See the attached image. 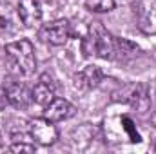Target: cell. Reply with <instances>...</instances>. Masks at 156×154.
<instances>
[{"instance_id":"6da1fadb","label":"cell","mask_w":156,"mask_h":154,"mask_svg":"<svg viewBox=\"0 0 156 154\" xmlns=\"http://www.w3.org/2000/svg\"><path fill=\"white\" fill-rule=\"evenodd\" d=\"M82 53L87 58L98 56L111 60L115 56V38L100 22H93L87 29V35L82 38Z\"/></svg>"},{"instance_id":"7a4b0ae2","label":"cell","mask_w":156,"mask_h":154,"mask_svg":"<svg viewBox=\"0 0 156 154\" xmlns=\"http://www.w3.org/2000/svg\"><path fill=\"white\" fill-rule=\"evenodd\" d=\"M5 54L13 62V65L18 69L20 75L31 76L37 69V58H35V47L27 38L15 40L5 45Z\"/></svg>"},{"instance_id":"3957f363","label":"cell","mask_w":156,"mask_h":154,"mask_svg":"<svg viewBox=\"0 0 156 154\" xmlns=\"http://www.w3.org/2000/svg\"><path fill=\"white\" fill-rule=\"evenodd\" d=\"M115 102H123L129 103L131 107H134L138 113H145L151 107V94H149V87L147 83H131V85H123L122 89H118L113 94Z\"/></svg>"},{"instance_id":"277c9868","label":"cell","mask_w":156,"mask_h":154,"mask_svg":"<svg viewBox=\"0 0 156 154\" xmlns=\"http://www.w3.org/2000/svg\"><path fill=\"white\" fill-rule=\"evenodd\" d=\"M38 37L42 42L51 45H64L71 37V24L66 18H58L53 22H47L40 27Z\"/></svg>"},{"instance_id":"5b68a950","label":"cell","mask_w":156,"mask_h":154,"mask_svg":"<svg viewBox=\"0 0 156 154\" xmlns=\"http://www.w3.org/2000/svg\"><path fill=\"white\" fill-rule=\"evenodd\" d=\"M134 13L138 29L144 35H156V0H138Z\"/></svg>"},{"instance_id":"8992f818","label":"cell","mask_w":156,"mask_h":154,"mask_svg":"<svg viewBox=\"0 0 156 154\" xmlns=\"http://www.w3.org/2000/svg\"><path fill=\"white\" fill-rule=\"evenodd\" d=\"M29 134L40 145H53L58 140V129L45 118H35L29 123Z\"/></svg>"},{"instance_id":"52a82bcc","label":"cell","mask_w":156,"mask_h":154,"mask_svg":"<svg viewBox=\"0 0 156 154\" xmlns=\"http://www.w3.org/2000/svg\"><path fill=\"white\" fill-rule=\"evenodd\" d=\"M20 16L18 11L13 9L11 4H0V37H15L20 29Z\"/></svg>"},{"instance_id":"ba28073f","label":"cell","mask_w":156,"mask_h":154,"mask_svg":"<svg viewBox=\"0 0 156 154\" xmlns=\"http://www.w3.org/2000/svg\"><path fill=\"white\" fill-rule=\"evenodd\" d=\"M76 114V109L73 103H69L67 100L64 98H55L49 105H45L44 109V118L56 123V121H64V120H69Z\"/></svg>"},{"instance_id":"9c48e42d","label":"cell","mask_w":156,"mask_h":154,"mask_svg":"<svg viewBox=\"0 0 156 154\" xmlns=\"http://www.w3.org/2000/svg\"><path fill=\"white\" fill-rule=\"evenodd\" d=\"M16 11L26 27H35L42 20V7L38 0H18Z\"/></svg>"},{"instance_id":"30bf717a","label":"cell","mask_w":156,"mask_h":154,"mask_svg":"<svg viewBox=\"0 0 156 154\" xmlns=\"http://www.w3.org/2000/svg\"><path fill=\"white\" fill-rule=\"evenodd\" d=\"M5 93H7V98H9V103L16 109H27L29 103L33 102V96H31V91L20 83V82H11L5 85Z\"/></svg>"},{"instance_id":"8fae6325","label":"cell","mask_w":156,"mask_h":154,"mask_svg":"<svg viewBox=\"0 0 156 154\" xmlns=\"http://www.w3.org/2000/svg\"><path fill=\"white\" fill-rule=\"evenodd\" d=\"M31 96H33V102L42 105V107L49 105L55 100V83H53V80L51 78L47 80V75H42L40 82L31 91Z\"/></svg>"},{"instance_id":"7c38bea8","label":"cell","mask_w":156,"mask_h":154,"mask_svg":"<svg viewBox=\"0 0 156 154\" xmlns=\"http://www.w3.org/2000/svg\"><path fill=\"white\" fill-rule=\"evenodd\" d=\"M76 87H87V89H93V87H98L100 85V82L104 80V73H102V69L100 67H96V65H87L80 75L76 76Z\"/></svg>"},{"instance_id":"4fadbf2b","label":"cell","mask_w":156,"mask_h":154,"mask_svg":"<svg viewBox=\"0 0 156 154\" xmlns=\"http://www.w3.org/2000/svg\"><path fill=\"white\" fill-rule=\"evenodd\" d=\"M83 4L93 13H109L115 9V0H83Z\"/></svg>"},{"instance_id":"5bb4252c","label":"cell","mask_w":156,"mask_h":154,"mask_svg":"<svg viewBox=\"0 0 156 154\" xmlns=\"http://www.w3.org/2000/svg\"><path fill=\"white\" fill-rule=\"evenodd\" d=\"M122 123H123V129L129 132V138H131L133 143L142 142V138H140V134H138V131H136V127H134V123H133V120H131L129 116H123V118H122Z\"/></svg>"},{"instance_id":"9a60e30c","label":"cell","mask_w":156,"mask_h":154,"mask_svg":"<svg viewBox=\"0 0 156 154\" xmlns=\"http://www.w3.org/2000/svg\"><path fill=\"white\" fill-rule=\"evenodd\" d=\"M11 152H35V145L31 143H24V142H15L9 147Z\"/></svg>"},{"instance_id":"2e32d148","label":"cell","mask_w":156,"mask_h":154,"mask_svg":"<svg viewBox=\"0 0 156 154\" xmlns=\"http://www.w3.org/2000/svg\"><path fill=\"white\" fill-rule=\"evenodd\" d=\"M7 105H9V98H7L5 87H0V111H4Z\"/></svg>"},{"instance_id":"e0dca14e","label":"cell","mask_w":156,"mask_h":154,"mask_svg":"<svg viewBox=\"0 0 156 154\" xmlns=\"http://www.w3.org/2000/svg\"><path fill=\"white\" fill-rule=\"evenodd\" d=\"M151 123L156 127V113H153V116H151Z\"/></svg>"},{"instance_id":"ac0fdd59","label":"cell","mask_w":156,"mask_h":154,"mask_svg":"<svg viewBox=\"0 0 156 154\" xmlns=\"http://www.w3.org/2000/svg\"><path fill=\"white\" fill-rule=\"evenodd\" d=\"M154 151H156V142H154Z\"/></svg>"}]
</instances>
